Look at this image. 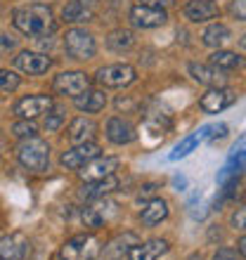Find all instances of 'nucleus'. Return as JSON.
Returning a JSON list of instances; mask_svg holds the SVG:
<instances>
[{"label":"nucleus","instance_id":"aec40b11","mask_svg":"<svg viewBox=\"0 0 246 260\" xmlns=\"http://www.w3.org/2000/svg\"><path fill=\"white\" fill-rule=\"evenodd\" d=\"M97 133V123L93 118H85V116H78L71 121L69 125V140L74 144H83V142H93V137Z\"/></svg>","mask_w":246,"mask_h":260},{"label":"nucleus","instance_id":"ea45409f","mask_svg":"<svg viewBox=\"0 0 246 260\" xmlns=\"http://www.w3.org/2000/svg\"><path fill=\"white\" fill-rule=\"evenodd\" d=\"M76 3H83V5H95V3H97V0H76Z\"/></svg>","mask_w":246,"mask_h":260},{"label":"nucleus","instance_id":"b1692460","mask_svg":"<svg viewBox=\"0 0 246 260\" xmlns=\"http://www.w3.org/2000/svg\"><path fill=\"white\" fill-rule=\"evenodd\" d=\"M230 28L225 26V24H211V26L204 31V36H201V43L204 45H208V48H220L223 43L230 41Z\"/></svg>","mask_w":246,"mask_h":260},{"label":"nucleus","instance_id":"5701e85b","mask_svg":"<svg viewBox=\"0 0 246 260\" xmlns=\"http://www.w3.org/2000/svg\"><path fill=\"white\" fill-rule=\"evenodd\" d=\"M62 21L64 24H85V21H93V10L83 3H67L64 10H62Z\"/></svg>","mask_w":246,"mask_h":260},{"label":"nucleus","instance_id":"cd10ccee","mask_svg":"<svg viewBox=\"0 0 246 260\" xmlns=\"http://www.w3.org/2000/svg\"><path fill=\"white\" fill-rule=\"evenodd\" d=\"M81 220H83V225H85V227L97 230V227H102L104 215L100 213V208H97V206H85V208L81 211Z\"/></svg>","mask_w":246,"mask_h":260},{"label":"nucleus","instance_id":"7ed1b4c3","mask_svg":"<svg viewBox=\"0 0 246 260\" xmlns=\"http://www.w3.org/2000/svg\"><path fill=\"white\" fill-rule=\"evenodd\" d=\"M97 255H100V239L88 232L67 239L59 248L62 260H95Z\"/></svg>","mask_w":246,"mask_h":260},{"label":"nucleus","instance_id":"58836bf2","mask_svg":"<svg viewBox=\"0 0 246 260\" xmlns=\"http://www.w3.org/2000/svg\"><path fill=\"white\" fill-rule=\"evenodd\" d=\"M232 149H241V151H246V133L239 137V140H237V142H234Z\"/></svg>","mask_w":246,"mask_h":260},{"label":"nucleus","instance_id":"1a4fd4ad","mask_svg":"<svg viewBox=\"0 0 246 260\" xmlns=\"http://www.w3.org/2000/svg\"><path fill=\"white\" fill-rule=\"evenodd\" d=\"M52 88H55L57 95L76 97L81 95L83 90L90 88V76L83 74V71H62L55 78V83H52Z\"/></svg>","mask_w":246,"mask_h":260},{"label":"nucleus","instance_id":"e433bc0d","mask_svg":"<svg viewBox=\"0 0 246 260\" xmlns=\"http://www.w3.org/2000/svg\"><path fill=\"white\" fill-rule=\"evenodd\" d=\"M173 185L178 187V189H184V187H187V180H184L182 175H175V178H173Z\"/></svg>","mask_w":246,"mask_h":260},{"label":"nucleus","instance_id":"0eeeda50","mask_svg":"<svg viewBox=\"0 0 246 260\" xmlns=\"http://www.w3.org/2000/svg\"><path fill=\"white\" fill-rule=\"evenodd\" d=\"M100 156V144L95 142H83V144H74L71 149H67L59 156V164L69 171H78L81 166H85L88 161Z\"/></svg>","mask_w":246,"mask_h":260},{"label":"nucleus","instance_id":"f03ea898","mask_svg":"<svg viewBox=\"0 0 246 260\" xmlns=\"http://www.w3.org/2000/svg\"><path fill=\"white\" fill-rule=\"evenodd\" d=\"M17 158L19 164L31 173H45L50 166V144L41 137H26L17 147Z\"/></svg>","mask_w":246,"mask_h":260},{"label":"nucleus","instance_id":"72a5a7b5","mask_svg":"<svg viewBox=\"0 0 246 260\" xmlns=\"http://www.w3.org/2000/svg\"><path fill=\"white\" fill-rule=\"evenodd\" d=\"M211 260H239V258H237V251H232V248L223 246V248H218V253L213 255Z\"/></svg>","mask_w":246,"mask_h":260},{"label":"nucleus","instance_id":"2eb2a0df","mask_svg":"<svg viewBox=\"0 0 246 260\" xmlns=\"http://www.w3.org/2000/svg\"><path fill=\"white\" fill-rule=\"evenodd\" d=\"M234 102V92L225 88H208L199 100V107L206 114H220L223 109H227Z\"/></svg>","mask_w":246,"mask_h":260},{"label":"nucleus","instance_id":"6e6552de","mask_svg":"<svg viewBox=\"0 0 246 260\" xmlns=\"http://www.w3.org/2000/svg\"><path fill=\"white\" fill-rule=\"evenodd\" d=\"M130 21L135 28H159L168 21L164 7H149V5H140L130 7Z\"/></svg>","mask_w":246,"mask_h":260},{"label":"nucleus","instance_id":"f8f14e48","mask_svg":"<svg viewBox=\"0 0 246 260\" xmlns=\"http://www.w3.org/2000/svg\"><path fill=\"white\" fill-rule=\"evenodd\" d=\"M182 14L192 24H206V21H211V19H218L220 7L216 0H190L182 7Z\"/></svg>","mask_w":246,"mask_h":260},{"label":"nucleus","instance_id":"4c0bfd02","mask_svg":"<svg viewBox=\"0 0 246 260\" xmlns=\"http://www.w3.org/2000/svg\"><path fill=\"white\" fill-rule=\"evenodd\" d=\"M237 248H239V255H241V258H246V234L241 237L239 241H237Z\"/></svg>","mask_w":246,"mask_h":260},{"label":"nucleus","instance_id":"9d476101","mask_svg":"<svg viewBox=\"0 0 246 260\" xmlns=\"http://www.w3.org/2000/svg\"><path fill=\"white\" fill-rule=\"evenodd\" d=\"M50 109H52V97L50 95H28L21 97L19 102L14 104V114L21 121H31V118L41 116V114H45Z\"/></svg>","mask_w":246,"mask_h":260},{"label":"nucleus","instance_id":"7c9ffc66","mask_svg":"<svg viewBox=\"0 0 246 260\" xmlns=\"http://www.w3.org/2000/svg\"><path fill=\"white\" fill-rule=\"evenodd\" d=\"M230 225H232L234 230H246V206H239V208L230 215Z\"/></svg>","mask_w":246,"mask_h":260},{"label":"nucleus","instance_id":"2f4dec72","mask_svg":"<svg viewBox=\"0 0 246 260\" xmlns=\"http://www.w3.org/2000/svg\"><path fill=\"white\" fill-rule=\"evenodd\" d=\"M230 14L234 19L246 21V0H230Z\"/></svg>","mask_w":246,"mask_h":260},{"label":"nucleus","instance_id":"412c9836","mask_svg":"<svg viewBox=\"0 0 246 260\" xmlns=\"http://www.w3.org/2000/svg\"><path fill=\"white\" fill-rule=\"evenodd\" d=\"M168 218V204H166L164 199H151V201H147L142 208V213H140V220H142L144 227H157L159 222H164V220Z\"/></svg>","mask_w":246,"mask_h":260},{"label":"nucleus","instance_id":"473e14b6","mask_svg":"<svg viewBox=\"0 0 246 260\" xmlns=\"http://www.w3.org/2000/svg\"><path fill=\"white\" fill-rule=\"evenodd\" d=\"M12 130H14V135H17V137H24V140H26V137H34V135H36V128H34L31 123H26V121H19V123H14Z\"/></svg>","mask_w":246,"mask_h":260},{"label":"nucleus","instance_id":"a878e982","mask_svg":"<svg viewBox=\"0 0 246 260\" xmlns=\"http://www.w3.org/2000/svg\"><path fill=\"white\" fill-rule=\"evenodd\" d=\"M201 140H206V130L201 128L199 130V133H194V135H190V137H184L182 142L178 144V147H175V149L171 151V161H178V158H184V156H190L192 151L197 149V144L201 142Z\"/></svg>","mask_w":246,"mask_h":260},{"label":"nucleus","instance_id":"bb28decb","mask_svg":"<svg viewBox=\"0 0 246 260\" xmlns=\"http://www.w3.org/2000/svg\"><path fill=\"white\" fill-rule=\"evenodd\" d=\"M133 43H135V38H133V34L126 31V28H116V31H111L109 38H107V45H109L111 50H116V52H123V50L133 48Z\"/></svg>","mask_w":246,"mask_h":260},{"label":"nucleus","instance_id":"c85d7f7f","mask_svg":"<svg viewBox=\"0 0 246 260\" xmlns=\"http://www.w3.org/2000/svg\"><path fill=\"white\" fill-rule=\"evenodd\" d=\"M21 78L10 69H0V92H12L19 88Z\"/></svg>","mask_w":246,"mask_h":260},{"label":"nucleus","instance_id":"f257e3e1","mask_svg":"<svg viewBox=\"0 0 246 260\" xmlns=\"http://www.w3.org/2000/svg\"><path fill=\"white\" fill-rule=\"evenodd\" d=\"M12 24L17 26V31H21L24 36H48L55 31V17L52 10L43 3H31V5L17 7L12 14Z\"/></svg>","mask_w":246,"mask_h":260},{"label":"nucleus","instance_id":"423d86ee","mask_svg":"<svg viewBox=\"0 0 246 260\" xmlns=\"http://www.w3.org/2000/svg\"><path fill=\"white\" fill-rule=\"evenodd\" d=\"M118 166H121V158H116V156H107V158L97 156L93 161H88L85 166H81L78 175H81L83 182H95V180H104V178H109V175H114L118 171Z\"/></svg>","mask_w":246,"mask_h":260},{"label":"nucleus","instance_id":"4468645a","mask_svg":"<svg viewBox=\"0 0 246 260\" xmlns=\"http://www.w3.org/2000/svg\"><path fill=\"white\" fill-rule=\"evenodd\" d=\"M190 76L201 85H208V88H225L227 85L225 71L213 67V64H190Z\"/></svg>","mask_w":246,"mask_h":260},{"label":"nucleus","instance_id":"ddd939ff","mask_svg":"<svg viewBox=\"0 0 246 260\" xmlns=\"http://www.w3.org/2000/svg\"><path fill=\"white\" fill-rule=\"evenodd\" d=\"M14 67L19 71H24V74L38 76V74H45L52 67V59L41 55V52H34V50H21L19 55L14 57Z\"/></svg>","mask_w":246,"mask_h":260},{"label":"nucleus","instance_id":"dca6fc26","mask_svg":"<svg viewBox=\"0 0 246 260\" xmlns=\"http://www.w3.org/2000/svg\"><path fill=\"white\" fill-rule=\"evenodd\" d=\"M246 171V151L241 149H232V154L227 156L225 166L218 171L216 180H218V185H227V182H232V180H239Z\"/></svg>","mask_w":246,"mask_h":260},{"label":"nucleus","instance_id":"4be33fe9","mask_svg":"<svg viewBox=\"0 0 246 260\" xmlns=\"http://www.w3.org/2000/svg\"><path fill=\"white\" fill-rule=\"evenodd\" d=\"M114 189H118V180L114 178V175H109V178H104V180L85 182V185L81 187V199L95 201V199H102V197H107V194H111Z\"/></svg>","mask_w":246,"mask_h":260},{"label":"nucleus","instance_id":"c756f323","mask_svg":"<svg viewBox=\"0 0 246 260\" xmlns=\"http://www.w3.org/2000/svg\"><path fill=\"white\" fill-rule=\"evenodd\" d=\"M62 123H64V109H52L48 114V118H45V130L48 133H55V130H59L62 128Z\"/></svg>","mask_w":246,"mask_h":260},{"label":"nucleus","instance_id":"a19ab883","mask_svg":"<svg viewBox=\"0 0 246 260\" xmlns=\"http://www.w3.org/2000/svg\"><path fill=\"white\" fill-rule=\"evenodd\" d=\"M239 45H241V48L246 50V36H244V38H241V41H239Z\"/></svg>","mask_w":246,"mask_h":260},{"label":"nucleus","instance_id":"9b49d317","mask_svg":"<svg viewBox=\"0 0 246 260\" xmlns=\"http://www.w3.org/2000/svg\"><path fill=\"white\" fill-rule=\"evenodd\" d=\"M28 251H31V244L24 232L5 234L0 239V260H24Z\"/></svg>","mask_w":246,"mask_h":260},{"label":"nucleus","instance_id":"393cba45","mask_svg":"<svg viewBox=\"0 0 246 260\" xmlns=\"http://www.w3.org/2000/svg\"><path fill=\"white\" fill-rule=\"evenodd\" d=\"M211 64L213 67L223 69V71H227V69H239L244 67V59H241L237 52H232V50H216L211 55Z\"/></svg>","mask_w":246,"mask_h":260},{"label":"nucleus","instance_id":"c9c22d12","mask_svg":"<svg viewBox=\"0 0 246 260\" xmlns=\"http://www.w3.org/2000/svg\"><path fill=\"white\" fill-rule=\"evenodd\" d=\"M173 0H140V5H149V7H168Z\"/></svg>","mask_w":246,"mask_h":260},{"label":"nucleus","instance_id":"f704fd0d","mask_svg":"<svg viewBox=\"0 0 246 260\" xmlns=\"http://www.w3.org/2000/svg\"><path fill=\"white\" fill-rule=\"evenodd\" d=\"M14 45H17V41H14V38H10V36H5V34H0V52L12 50Z\"/></svg>","mask_w":246,"mask_h":260},{"label":"nucleus","instance_id":"20e7f679","mask_svg":"<svg viewBox=\"0 0 246 260\" xmlns=\"http://www.w3.org/2000/svg\"><path fill=\"white\" fill-rule=\"evenodd\" d=\"M64 50L71 59L78 62H88L93 59L97 52V43L93 38V34H88L85 28H69L64 36Z\"/></svg>","mask_w":246,"mask_h":260},{"label":"nucleus","instance_id":"39448f33","mask_svg":"<svg viewBox=\"0 0 246 260\" xmlns=\"http://www.w3.org/2000/svg\"><path fill=\"white\" fill-rule=\"evenodd\" d=\"M95 78L104 88H128L130 83H135L137 71L130 64H109V67L97 69Z\"/></svg>","mask_w":246,"mask_h":260},{"label":"nucleus","instance_id":"f3484780","mask_svg":"<svg viewBox=\"0 0 246 260\" xmlns=\"http://www.w3.org/2000/svg\"><path fill=\"white\" fill-rule=\"evenodd\" d=\"M166 251H168V241L166 239H149V241H144V244L137 241L135 246L128 251V258L130 260H157Z\"/></svg>","mask_w":246,"mask_h":260},{"label":"nucleus","instance_id":"a211bd4d","mask_svg":"<svg viewBox=\"0 0 246 260\" xmlns=\"http://www.w3.org/2000/svg\"><path fill=\"white\" fill-rule=\"evenodd\" d=\"M107 137H109V142L114 144H130L135 140V128L130 121L121 116H111L107 121Z\"/></svg>","mask_w":246,"mask_h":260},{"label":"nucleus","instance_id":"6ab92c4d","mask_svg":"<svg viewBox=\"0 0 246 260\" xmlns=\"http://www.w3.org/2000/svg\"><path fill=\"white\" fill-rule=\"evenodd\" d=\"M74 104L78 111H85V114H97L107 107V95L102 90H83L81 95L74 97Z\"/></svg>","mask_w":246,"mask_h":260}]
</instances>
